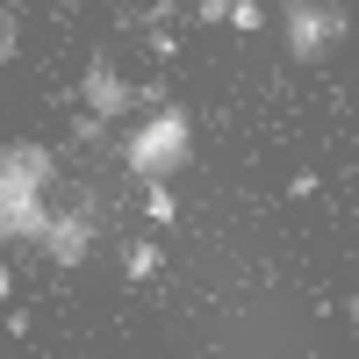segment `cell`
Returning a JSON list of instances; mask_svg holds the SVG:
<instances>
[{
	"label": "cell",
	"instance_id": "obj_1",
	"mask_svg": "<svg viewBox=\"0 0 359 359\" xmlns=\"http://www.w3.org/2000/svg\"><path fill=\"white\" fill-rule=\"evenodd\" d=\"M115 158L130 165V180H172V172H187V158H194V115L180 101L144 108V123L123 137Z\"/></svg>",
	"mask_w": 359,
	"mask_h": 359
},
{
	"label": "cell",
	"instance_id": "obj_2",
	"mask_svg": "<svg viewBox=\"0 0 359 359\" xmlns=\"http://www.w3.org/2000/svg\"><path fill=\"white\" fill-rule=\"evenodd\" d=\"M280 43H287L294 65H323V57L345 43V8H338V0H287Z\"/></svg>",
	"mask_w": 359,
	"mask_h": 359
},
{
	"label": "cell",
	"instance_id": "obj_3",
	"mask_svg": "<svg viewBox=\"0 0 359 359\" xmlns=\"http://www.w3.org/2000/svg\"><path fill=\"white\" fill-rule=\"evenodd\" d=\"M79 101H86V115H101V123H130V108H158L165 86H158V79H151V86H130L108 57H94L86 79H79Z\"/></svg>",
	"mask_w": 359,
	"mask_h": 359
},
{
	"label": "cell",
	"instance_id": "obj_4",
	"mask_svg": "<svg viewBox=\"0 0 359 359\" xmlns=\"http://www.w3.org/2000/svg\"><path fill=\"white\" fill-rule=\"evenodd\" d=\"M50 187H36V180L22 172H0V245H43L50 230Z\"/></svg>",
	"mask_w": 359,
	"mask_h": 359
},
{
	"label": "cell",
	"instance_id": "obj_5",
	"mask_svg": "<svg viewBox=\"0 0 359 359\" xmlns=\"http://www.w3.org/2000/svg\"><path fill=\"white\" fill-rule=\"evenodd\" d=\"M43 252L65 266V273H79V266H86V252H94V216H86V208H50Z\"/></svg>",
	"mask_w": 359,
	"mask_h": 359
},
{
	"label": "cell",
	"instance_id": "obj_6",
	"mask_svg": "<svg viewBox=\"0 0 359 359\" xmlns=\"http://www.w3.org/2000/svg\"><path fill=\"white\" fill-rule=\"evenodd\" d=\"M0 172H22V180H36V187H50V180H57V158L43 151L36 137H15V144H0Z\"/></svg>",
	"mask_w": 359,
	"mask_h": 359
},
{
	"label": "cell",
	"instance_id": "obj_7",
	"mask_svg": "<svg viewBox=\"0 0 359 359\" xmlns=\"http://www.w3.org/2000/svg\"><path fill=\"white\" fill-rule=\"evenodd\" d=\"M144 216H151V223H180V201H172V180H144Z\"/></svg>",
	"mask_w": 359,
	"mask_h": 359
},
{
	"label": "cell",
	"instance_id": "obj_8",
	"mask_svg": "<svg viewBox=\"0 0 359 359\" xmlns=\"http://www.w3.org/2000/svg\"><path fill=\"white\" fill-rule=\"evenodd\" d=\"M158 266H165V259H158L151 237H137V245L123 252V273H130V280H158Z\"/></svg>",
	"mask_w": 359,
	"mask_h": 359
},
{
	"label": "cell",
	"instance_id": "obj_9",
	"mask_svg": "<svg viewBox=\"0 0 359 359\" xmlns=\"http://www.w3.org/2000/svg\"><path fill=\"white\" fill-rule=\"evenodd\" d=\"M230 29H237V36L266 29V8H259V0H230Z\"/></svg>",
	"mask_w": 359,
	"mask_h": 359
},
{
	"label": "cell",
	"instance_id": "obj_10",
	"mask_svg": "<svg viewBox=\"0 0 359 359\" xmlns=\"http://www.w3.org/2000/svg\"><path fill=\"white\" fill-rule=\"evenodd\" d=\"M316 187H323V180H316V172H309V165H302V172H294V180H287V194H294V201H309V194H316Z\"/></svg>",
	"mask_w": 359,
	"mask_h": 359
},
{
	"label": "cell",
	"instance_id": "obj_11",
	"mask_svg": "<svg viewBox=\"0 0 359 359\" xmlns=\"http://www.w3.org/2000/svg\"><path fill=\"white\" fill-rule=\"evenodd\" d=\"M194 15L201 22H230V0H194Z\"/></svg>",
	"mask_w": 359,
	"mask_h": 359
},
{
	"label": "cell",
	"instance_id": "obj_12",
	"mask_svg": "<svg viewBox=\"0 0 359 359\" xmlns=\"http://www.w3.org/2000/svg\"><path fill=\"white\" fill-rule=\"evenodd\" d=\"M0 57H15V15H0Z\"/></svg>",
	"mask_w": 359,
	"mask_h": 359
},
{
	"label": "cell",
	"instance_id": "obj_13",
	"mask_svg": "<svg viewBox=\"0 0 359 359\" xmlns=\"http://www.w3.org/2000/svg\"><path fill=\"white\" fill-rule=\"evenodd\" d=\"M8 294H15V273H8V266H0V302H8Z\"/></svg>",
	"mask_w": 359,
	"mask_h": 359
},
{
	"label": "cell",
	"instance_id": "obj_14",
	"mask_svg": "<svg viewBox=\"0 0 359 359\" xmlns=\"http://www.w3.org/2000/svg\"><path fill=\"white\" fill-rule=\"evenodd\" d=\"M345 316H352V331H359V294H352V302H345Z\"/></svg>",
	"mask_w": 359,
	"mask_h": 359
}]
</instances>
